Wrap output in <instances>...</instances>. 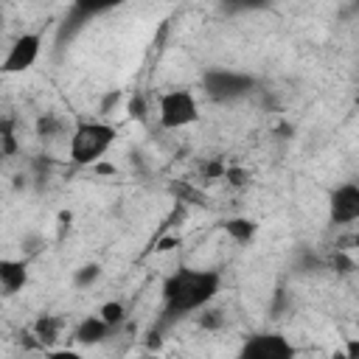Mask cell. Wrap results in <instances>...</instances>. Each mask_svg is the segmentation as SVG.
<instances>
[{"label": "cell", "mask_w": 359, "mask_h": 359, "mask_svg": "<svg viewBox=\"0 0 359 359\" xmlns=\"http://www.w3.org/2000/svg\"><path fill=\"white\" fill-rule=\"evenodd\" d=\"M174 247H180V236H163L154 241V252H168Z\"/></svg>", "instance_id": "cell-20"}, {"label": "cell", "mask_w": 359, "mask_h": 359, "mask_svg": "<svg viewBox=\"0 0 359 359\" xmlns=\"http://www.w3.org/2000/svg\"><path fill=\"white\" fill-rule=\"evenodd\" d=\"M59 132H62V121H59L56 115L45 112V115L36 118V135H39V137H53V135H59Z\"/></svg>", "instance_id": "cell-16"}, {"label": "cell", "mask_w": 359, "mask_h": 359, "mask_svg": "<svg viewBox=\"0 0 359 359\" xmlns=\"http://www.w3.org/2000/svg\"><path fill=\"white\" fill-rule=\"evenodd\" d=\"M109 325L98 317V314H93V317H84L79 325H76V331H73V339L79 342V345H98V342H104V337H109Z\"/></svg>", "instance_id": "cell-9"}, {"label": "cell", "mask_w": 359, "mask_h": 359, "mask_svg": "<svg viewBox=\"0 0 359 359\" xmlns=\"http://www.w3.org/2000/svg\"><path fill=\"white\" fill-rule=\"evenodd\" d=\"M28 283V264L20 258H0V294L11 297Z\"/></svg>", "instance_id": "cell-8"}, {"label": "cell", "mask_w": 359, "mask_h": 359, "mask_svg": "<svg viewBox=\"0 0 359 359\" xmlns=\"http://www.w3.org/2000/svg\"><path fill=\"white\" fill-rule=\"evenodd\" d=\"M359 219V185L353 180L339 182L328 194V222L331 224H353Z\"/></svg>", "instance_id": "cell-7"}, {"label": "cell", "mask_w": 359, "mask_h": 359, "mask_svg": "<svg viewBox=\"0 0 359 359\" xmlns=\"http://www.w3.org/2000/svg\"><path fill=\"white\" fill-rule=\"evenodd\" d=\"M222 174H224V163H222V160H213V163L205 165V177L216 180V177H222Z\"/></svg>", "instance_id": "cell-21"}, {"label": "cell", "mask_w": 359, "mask_h": 359, "mask_svg": "<svg viewBox=\"0 0 359 359\" xmlns=\"http://www.w3.org/2000/svg\"><path fill=\"white\" fill-rule=\"evenodd\" d=\"M160 292L165 317H185L216 300V294L222 292V272L202 266H180L163 280Z\"/></svg>", "instance_id": "cell-1"}, {"label": "cell", "mask_w": 359, "mask_h": 359, "mask_svg": "<svg viewBox=\"0 0 359 359\" xmlns=\"http://www.w3.org/2000/svg\"><path fill=\"white\" fill-rule=\"evenodd\" d=\"M222 230L236 241V244H250L258 233V222L250 216H230L222 222Z\"/></svg>", "instance_id": "cell-10"}, {"label": "cell", "mask_w": 359, "mask_h": 359, "mask_svg": "<svg viewBox=\"0 0 359 359\" xmlns=\"http://www.w3.org/2000/svg\"><path fill=\"white\" fill-rule=\"evenodd\" d=\"M222 6L227 11H252V8L269 6V0H222Z\"/></svg>", "instance_id": "cell-18"}, {"label": "cell", "mask_w": 359, "mask_h": 359, "mask_svg": "<svg viewBox=\"0 0 359 359\" xmlns=\"http://www.w3.org/2000/svg\"><path fill=\"white\" fill-rule=\"evenodd\" d=\"M39 53H42V31H25L8 45L6 56L0 59V73L3 76L25 73L36 65Z\"/></svg>", "instance_id": "cell-5"}, {"label": "cell", "mask_w": 359, "mask_h": 359, "mask_svg": "<svg viewBox=\"0 0 359 359\" xmlns=\"http://www.w3.org/2000/svg\"><path fill=\"white\" fill-rule=\"evenodd\" d=\"M157 121L163 129H185L199 121V101L188 87H174L157 98Z\"/></svg>", "instance_id": "cell-3"}, {"label": "cell", "mask_w": 359, "mask_h": 359, "mask_svg": "<svg viewBox=\"0 0 359 359\" xmlns=\"http://www.w3.org/2000/svg\"><path fill=\"white\" fill-rule=\"evenodd\" d=\"M90 168H93L95 174H115V171H118V168H115L112 163H101V160H95V163H93Z\"/></svg>", "instance_id": "cell-22"}, {"label": "cell", "mask_w": 359, "mask_h": 359, "mask_svg": "<svg viewBox=\"0 0 359 359\" xmlns=\"http://www.w3.org/2000/svg\"><path fill=\"white\" fill-rule=\"evenodd\" d=\"M98 317L115 331V328L123 325V320H126V306H123L121 300H107V303L98 309Z\"/></svg>", "instance_id": "cell-13"}, {"label": "cell", "mask_w": 359, "mask_h": 359, "mask_svg": "<svg viewBox=\"0 0 359 359\" xmlns=\"http://www.w3.org/2000/svg\"><path fill=\"white\" fill-rule=\"evenodd\" d=\"M199 311H202V314H199V320H196V323H199L202 328L216 331V328H222V325H224V314H222V311L208 309V306H205V309H199Z\"/></svg>", "instance_id": "cell-17"}, {"label": "cell", "mask_w": 359, "mask_h": 359, "mask_svg": "<svg viewBox=\"0 0 359 359\" xmlns=\"http://www.w3.org/2000/svg\"><path fill=\"white\" fill-rule=\"evenodd\" d=\"M126 112H129V118H135V121H146V118H149V101H146V95L135 90V93L129 95Z\"/></svg>", "instance_id": "cell-15"}, {"label": "cell", "mask_w": 359, "mask_h": 359, "mask_svg": "<svg viewBox=\"0 0 359 359\" xmlns=\"http://www.w3.org/2000/svg\"><path fill=\"white\" fill-rule=\"evenodd\" d=\"M59 331H62V320L53 317V314H42V317L34 323V334H36L39 342H45V345L56 342V339H59Z\"/></svg>", "instance_id": "cell-12"}, {"label": "cell", "mask_w": 359, "mask_h": 359, "mask_svg": "<svg viewBox=\"0 0 359 359\" xmlns=\"http://www.w3.org/2000/svg\"><path fill=\"white\" fill-rule=\"evenodd\" d=\"M230 185H244L247 180H250V174L244 171V168H224V174H222Z\"/></svg>", "instance_id": "cell-19"}, {"label": "cell", "mask_w": 359, "mask_h": 359, "mask_svg": "<svg viewBox=\"0 0 359 359\" xmlns=\"http://www.w3.org/2000/svg\"><path fill=\"white\" fill-rule=\"evenodd\" d=\"M98 278H101V266H98V264H84V266H79V269L73 272V283H76L79 289L93 286Z\"/></svg>", "instance_id": "cell-14"}, {"label": "cell", "mask_w": 359, "mask_h": 359, "mask_svg": "<svg viewBox=\"0 0 359 359\" xmlns=\"http://www.w3.org/2000/svg\"><path fill=\"white\" fill-rule=\"evenodd\" d=\"M255 87V79L238 70H224V67H210L202 73V90L210 101L227 104V101H238L244 95H250Z\"/></svg>", "instance_id": "cell-4"}, {"label": "cell", "mask_w": 359, "mask_h": 359, "mask_svg": "<svg viewBox=\"0 0 359 359\" xmlns=\"http://www.w3.org/2000/svg\"><path fill=\"white\" fill-rule=\"evenodd\" d=\"M0 199H3V194H0Z\"/></svg>", "instance_id": "cell-23"}, {"label": "cell", "mask_w": 359, "mask_h": 359, "mask_svg": "<svg viewBox=\"0 0 359 359\" xmlns=\"http://www.w3.org/2000/svg\"><path fill=\"white\" fill-rule=\"evenodd\" d=\"M241 359H292L294 356V345L275 331H264V334H252L250 339H244Z\"/></svg>", "instance_id": "cell-6"}, {"label": "cell", "mask_w": 359, "mask_h": 359, "mask_svg": "<svg viewBox=\"0 0 359 359\" xmlns=\"http://www.w3.org/2000/svg\"><path fill=\"white\" fill-rule=\"evenodd\" d=\"M126 0H73V14L79 20H90V17H98L109 8H118L123 6Z\"/></svg>", "instance_id": "cell-11"}, {"label": "cell", "mask_w": 359, "mask_h": 359, "mask_svg": "<svg viewBox=\"0 0 359 359\" xmlns=\"http://www.w3.org/2000/svg\"><path fill=\"white\" fill-rule=\"evenodd\" d=\"M115 137H118V129L107 121H81V123H76V129L70 132V143H67L70 163L90 168L95 160H101L109 151Z\"/></svg>", "instance_id": "cell-2"}]
</instances>
